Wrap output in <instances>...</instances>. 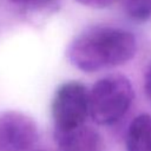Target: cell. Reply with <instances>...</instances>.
Listing matches in <instances>:
<instances>
[{"label":"cell","mask_w":151,"mask_h":151,"mask_svg":"<svg viewBox=\"0 0 151 151\" xmlns=\"http://www.w3.org/2000/svg\"><path fill=\"white\" fill-rule=\"evenodd\" d=\"M127 151H151V114L137 116L126 132Z\"/></svg>","instance_id":"cell-6"},{"label":"cell","mask_w":151,"mask_h":151,"mask_svg":"<svg viewBox=\"0 0 151 151\" xmlns=\"http://www.w3.org/2000/svg\"><path fill=\"white\" fill-rule=\"evenodd\" d=\"M132 100L133 88L126 77L106 76L90 91V116L97 124H114L126 113Z\"/></svg>","instance_id":"cell-2"},{"label":"cell","mask_w":151,"mask_h":151,"mask_svg":"<svg viewBox=\"0 0 151 151\" xmlns=\"http://www.w3.org/2000/svg\"><path fill=\"white\" fill-rule=\"evenodd\" d=\"M144 88H145V93L147 94V97L151 100V65L145 74V81H144Z\"/></svg>","instance_id":"cell-10"},{"label":"cell","mask_w":151,"mask_h":151,"mask_svg":"<svg viewBox=\"0 0 151 151\" xmlns=\"http://www.w3.org/2000/svg\"><path fill=\"white\" fill-rule=\"evenodd\" d=\"M90 114V92L79 81L63 84L52 100L54 131H68L84 125Z\"/></svg>","instance_id":"cell-3"},{"label":"cell","mask_w":151,"mask_h":151,"mask_svg":"<svg viewBox=\"0 0 151 151\" xmlns=\"http://www.w3.org/2000/svg\"><path fill=\"white\" fill-rule=\"evenodd\" d=\"M59 151H101L104 143L100 133L86 125L68 131H54Z\"/></svg>","instance_id":"cell-5"},{"label":"cell","mask_w":151,"mask_h":151,"mask_svg":"<svg viewBox=\"0 0 151 151\" xmlns=\"http://www.w3.org/2000/svg\"><path fill=\"white\" fill-rule=\"evenodd\" d=\"M38 134L37 124L28 116L18 111L0 114V151H26Z\"/></svg>","instance_id":"cell-4"},{"label":"cell","mask_w":151,"mask_h":151,"mask_svg":"<svg viewBox=\"0 0 151 151\" xmlns=\"http://www.w3.org/2000/svg\"><path fill=\"white\" fill-rule=\"evenodd\" d=\"M137 51L134 35L125 29L97 26L80 33L68 45L70 63L84 72H96L131 60Z\"/></svg>","instance_id":"cell-1"},{"label":"cell","mask_w":151,"mask_h":151,"mask_svg":"<svg viewBox=\"0 0 151 151\" xmlns=\"http://www.w3.org/2000/svg\"><path fill=\"white\" fill-rule=\"evenodd\" d=\"M79 4L87 6V7H92V8H104L107 7L110 5H112L116 0H76Z\"/></svg>","instance_id":"cell-9"},{"label":"cell","mask_w":151,"mask_h":151,"mask_svg":"<svg viewBox=\"0 0 151 151\" xmlns=\"http://www.w3.org/2000/svg\"><path fill=\"white\" fill-rule=\"evenodd\" d=\"M129 17L136 21H146L151 17V0H123Z\"/></svg>","instance_id":"cell-7"},{"label":"cell","mask_w":151,"mask_h":151,"mask_svg":"<svg viewBox=\"0 0 151 151\" xmlns=\"http://www.w3.org/2000/svg\"><path fill=\"white\" fill-rule=\"evenodd\" d=\"M8 1H11L13 4H17V5H21V6L40 8V7H45V6H48V5L53 4L55 0H8Z\"/></svg>","instance_id":"cell-8"}]
</instances>
